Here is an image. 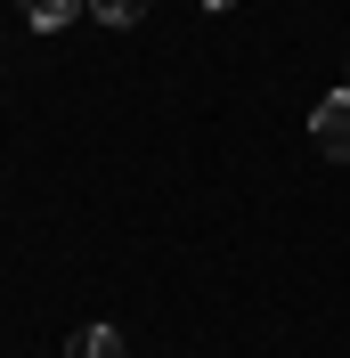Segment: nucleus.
<instances>
[{"instance_id":"4","label":"nucleus","mask_w":350,"mask_h":358,"mask_svg":"<svg viewBox=\"0 0 350 358\" xmlns=\"http://www.w3.org/2000/svg\"><path fill=\"white\" fill-rule=\"evenodd\" d=\"M90 17H98V24H139L147 0H90Z\"/></svg>"},{"instance_id":"3","label":"nucleus","mask_w":350,"mask_h":358,"mask_svg":"<svg viewBox=\"0 0 350 358\" xmlns=\"http://www.w3.org/2000/svg\"><path fill=\"white\" fill-rule=\"evenodd\" d=\"M17 8H24V24H41V33H57V24L82 17V0H17Z\"/></svg>"},{"instance_id":"1","label":"nucleus","mask_w":350,"mask_h":358,"mask_svg":"<svg viewBox=\"0 0 350 358\" xmlns=\"http://www.w3.org/2000/svg\"><path fill=\"white\" fill-rule=\"evenodd\" d=\"M309 138H318V155L350 163V90H326L318 114H309Z\"/></svg>"},{"instance_id":"5","label":"nucleus","mask_w":350,"mask_h":358,"mask_svg":"<svg viewBox=\"0 0 350 358\" xmlns=\"http://www.w3.org/2000/svg\"><path fill=\"white\" fill-rule=\"evenodd\" d=\"M204 8H212V17H220V8H228V0H204Z\"/></svg>"},{"instance_id":"2","label":"nucleus","mask_w":350,"mask_h":358,"mask_svg":"<svg viewBox=\"0 0 350 358\" xmlns=\"http://www.w3.org/2000/svg\"><path fill=\"white\" fill-rule=\"evenodd\" d=\"M74 358H131V342L114 334V326H82L74 334Z\"/></svg>"}]
</instances>
